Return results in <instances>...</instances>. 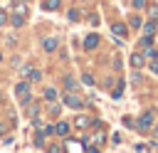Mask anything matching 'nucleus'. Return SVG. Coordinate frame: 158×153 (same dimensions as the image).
Wrapping results in <instances>:
<instances>
[{
	"mask_svg": "<svg viewBox=\"0 0 158 153\" xmlns=\"http://www.w3.org/2000/svg\"><path fill=\"white\" fill-rule=\"evenodd\" d=\"M27 20V2H17L12 7V15H10V25L12 27H22Z\"/></svg>",
	"mask_w": 158,
	"mask_h": 153,
	"instance_id": "1",
	"label": "nucleus"
},
{
	"mask_svg": "<svg viewBox=\"0 0 158 153\" xmlns=\"http://www.w3.org/2000/svg\"><path fill=\"white\" fill-rule=\"evenodd\" d=\"M15 96H17V101L22 104V106H27L30 101H32V91H30V81H17L15 84Z\"/></svg>",
	"mask_w": 158,
	"mask_h": 153,
	"instance_id": "2",
	"label": "nucleus"
},
{
	"mask_svg": "<svg viewBox=\"0 0 158 153\" xmlns=\"http://www.w3.org/2000/svg\"><path fill=\"white\" fill-rule=\"evenodd\" d=\"M62 101H64V106H69V109H74V111H81L84 109V99L79 96V94H74V91H64L62 94Z\"/></svg>",
	"mask_w": 158,
	"mask_h": 153,
	"instance_id": "3",
	"label": "nucleus"
},
{
	"mask_svg": "<svg viewBox=\"0 0 158 153\" xmlns=\"http://www.w3.org/2000/svg\"><path fill=\"white\" fill-rule=\"evenodd\" d=\"M153 128V111H146L138 118V131H151Z\"/></svg>",
	"mask_w": 158,
	"mask_h": 153,
	"instance_id": "4",
	"label": "nucleus"
},
{
	"mask_svg": "<svg viewBox=\"0 0 158 153\" xmlns=\"http://www.w3.org/2000/svg\"><path fill=\"white\" fill-rule=\"evenodd\" d=\"M111 32H114L116 37H121V39H126V35H128V27H126L123 22H114V25H111Z\"/></svg>",
	"mask_w": 158,
	"mask_h": 153,
	"instance_id": "5",
	"label": "nucleus"
},
{
	"mask_svg": "<svg viewBox=\"0 0 158 153\" xmlns=\"http://www.w3.org/2000/svg\"><path fill=\"white\" fill-rule=\"evenodd\" d=\"M57 47H59V39H57V37H44V39H42V49H44V52H54Z\"/></svg>",
	"mask_w": 158,
	"mask_h": 153,
	"instance_id": "6",
	"label": "nucleus"
},
{
	"mask_svg": "<svg viewBox=\"0 0 158 153\" xmlns=\"http://www.w3.org/2000/svg\"><path fill=\"white\" fill-rule=\"evenodd\" d=\"M143 64H146V54H143V52H133V54H131V67H133V69H141Z\"/></svg>",
	"mask_w": 158,
	"mask_h": 153,
	"instance_id": "7",
	"label": "nucleus"
},
{
	"mask_svg": "<svg viewBox=\"0 0 158 153\" xmlns=\"http://www.w3.org/2000/svg\"><path fill=\"white\" fill-rule=\"evenodd\" d=\"M99 42H101V39H99V35H94V32H91V35H86V39H84V47H86V49H96V47H99Z\"/></svg>",
	"mask_w": 158,
	"mask_h": 153,
	"instance_id": "8",
	"label": "nucleus"
},
{
	"mask_svg": "<svg viewBox=\"0 0 158 153\" xmlns=\"http://www.w3.org/2000/svg\"><path fill=\"white\" fill-rule=\"evenodd\" d=\"M74 126H77V128H89V126H94V118H89V116H77V118H74Z\"/></svg>",
	"mask_w": 158,
	"mask_h": 153,
	"instance_id": "9",
	"label": "nucleus"
},
{
	"mask_svg": "<svg viewBox=\"0 0 158 153\" xmlns=\"http://www.w3.org/2000/svg\"><path fill=\"white\" fill-rule=\"evenodd\" d=\"M54 133H57V136H62V138H67V136H69V123H67V121L54 123Z\"/></svg>",
	"mask_w": 158,
	"mask_h": 153,
	"instance_id": "10",
	"label": "nucleus"
},
{
	"mask_svg": "<svg viewBox=\"0 0 158 153\" xmlns=\"http://www.w3.org/2000/svg\"><path fill=\"white\" fill-rule=\"evenodd\" d=\"M37 114H40V104H32V101H30V104H27V116L32 118V123H40V121H37Z\"/></svg>",
	"mask_w": 158,
	"mask_h": 153,
	"instance_id": "11",
	"label": "nucleus"
},
{
	"mask_svg": "<svg viewBox=\"0 0 158 153\" xmlns=\"http://www.w3.org/2000/svg\"><path fill=\"white\" fill-rule=\"evenodd\" d=\"M126 22H128V25H131L133 30H141V27H143V17H141V15H131V17L126 20Z\"/></svg>",
	"mask_w": 158,
	"mask_h": 153,
	"instance_id": "12",
	"label": "nucleus"
},
{
	"mask_svg": "<svg viewBox=\"0 0 158 153\" xmlns=\"http://www.w3.org/2000/svg\"><path fill=\"white\" fill-rule=\"evenodd\" d=\"M141 30H143L146 35H156V32H158V22H156V20H151V22H143V27H141Z\"/></svg>",
	"mask_w": 158,
	"mask_h": 153,
	"instance_id": "13",
	"label": "nucleus"
},
{
	"mask_svg": "<svg viewBox=\"0 0 158 153\" xmlns=\"http://www.w3.org/2000/svg\"><path fill=\"white\" fill-rule=\"evenodd\" d=\"M59 5H62V0H44V2H42V7H44L47 12H54V10H59Z\"/></svg>",
	"mask_w": 158,
	"mask_h": 153,
	"instance_id": "14",
	"label": "nucleus"
},
{
	"mask_svg": "<svg viewBox=\"0 0 158 153\" xmlns=\"http://www.w3.org/2000/svg\"><path fill=\"white\" fill-rule=\"evenodd\" d=\"M62 84H64V91H74V89H77V79H74V76H64Z\"/></svg>",
	"mask_w": 158,
	"mask_h": 153,
	"instance_id": "15",
	"label": "nucleus"
},
{
	"mask_svg": "<svg viewBox=\"0 0 158 153\" xmlns=\"http://www.w3.org/2000/svg\"><path fill=\"white\" fill-rule=\"evenodd\" d=\"M141 52H143L148 59H158V49H153V44H151V47H143Z\"/></svg>",
	"mask_w": 158,
	"mask_h": 153,
	"instance_id": "16",
	"label": "nucleus"
},
{
	"mask_svg": "<svg viewBox=\"0 0 158 153\" xmlns=\"http://www.w3.org/2000/svg\"><path fill=\"white\" fill-rule=\"evenodd\" d=\"M30 81H42V72L40 69H30V76H27Z\"/></svg>",
	"mask_w": 158,
	"mask_h": 153,
	"instance_id": "17",
	"label": "nucleus"
},
{
	"mask_svg": "<svg viewBox=\"0 0 158 153\" xmlns=\"http://www.w3.org/2000/svg\"><path fill=\"white\" fill-rule=\"evenodd\" d=\"M138 42H141V49H143V47H151V44H153V35H146V37H141Z\"/></svg>",
	"mask_w": 158,
	"mask_h": 153,
	"instance_id": "18",
	"label": "nucleus"
},
{
	"mask_svg": "<svg viewBox=\"0 0 158 153\" xmlns=\"http://www.w3.org/2000/svg\"><path fill=\"white\" fill-rule=\"evenodd\" d=\"M35 146H37V148H42V146H44V133H42V131H37V133H35Z\"/></svg>",
	"mask_w": 158,
	"mask_h": 153,
	"instance_id": "19",
	"label": "nucleus"
},
{
	"mask_svg": "<svg viewBox=\"0 0 158 153\" xmlns=\"http://www.w3.org/2000/svg\"><path fill=\"white\" fill-rule=\"evenodd\" d=\"M86 22H89L91 27H96V25H99V15H96V12H89V17H86Z\"/></svg>",
	"mask_w": 158,
	"mask_h": 153,
	"instance_id": "20",
	"label": "nucleus"
},
{
	"mask_svg": "<svg viewBox=\"0 0 158 153\" xmlns=\"http://www.w3.org/2000/svg\"><path fill=\"white\" fill-rule=\"evenodd\" d=\"M128 5L133 10H141V7H146V0H128Z\"/></svg>",
	"mask_w": 158,
	"mask_h": 153,
	"instance_id": "21",
	"label": "nucleus"
},
{
	"mask_svg": "<svg viewBox=\"0 0 158 153\" xmlns=\"http://www.w3.org/2000/svg\"><path fill=\"white\" fill-rule=\"evenodd\" d=\"M5 25H10V15L5 10H0V27H5Z\"/></svg>",
	"mask_w": 158,
	"mask_h": 153,
	"instance_id": "22",
	"label": "nucleus"
},
{
	"mask_svg": "<svg viewBox=\"0 0 158 153\" xmlns=\"http://www.w3.org/2000/svg\"><path fill=\"white\" fill-rule=\"evenodd\" d=\"M121 94H123V84L118 81V86H116V89H111V96H114V99H118Z\"/></svg>",
	"mask_w": 158,
	"mask_h": 153,
	"instance_id": "23",
	"label": "nucleus"
},
{
	"mask_svg": "<svg viewBox=\"0 0 158 153\" xmlns=\"http://www.w3.org/2000/svg\"><path fill=\"white\" fill-rule=\"evenodd\" d=\"M44 99H47V101H54V99H57V91H54V89H44Z\"/></svg>",
	"mask_w": 158,
	"mask_h": 153,
	"instance_id": "24",
	"label": "nucleus"
},
{
	"mask_svg": "<svg viewBox=\"0 0 158 153\" xmlns=\"http://www.w3.org/2000/svg\"><path fill=\"white\" fill-rule=\"evenodd\" d=\"M104 138H106V133H104V131H99V133L94 136V143H96V146H101V143H104Z\"/></svg>",
	"mask_w": 158,
	"mask_h": 153,
	"instance_id": "25",
	"label": "nucleus"
},
{
	"mask_svg": "<svg viewBox=\"0 0 158 153\" xmlns=\"http://www.w3.org/2000/svg\"><path fill=\"white\" fill-rule=\"evenodd\" d=\"M30 69H32L30 64H22V67H20V74H22V76H30Z\"/></svg>",
	"mask_w": 158,
	"mask_h": 153,
	"instance_id": "26",
	"label": "nucleus"
},
{
	"mask_svg": "<svg viewBox=\"0 0 158 153\" xmlns=\"http://www.w3.org/2000/svg\"><path fill=\"white\" fill-rule=\"evenodd\" d=\"M81 81H84L86 86H91V84H94V76H91V74H84V76H81Z\"/></svg>",
	"mask_w": 158,
	"mask_h": 153,
	"instance_id": "27",
	"label": "nucleus"
},
{
	"mask_svg": "<svg viewBox=\"0 0 158 153\" xmlns=\"http://www.w3.org/2000/svg\"><path fill=\"white\" fill-rule=\"evenodd\" d=\"M59 111H62V106H59V104H52V106H49V114H52V116H57Z\"/></svg>",
	"mask_w": 158,
	"mask_h": 153,
	"instance_id": "28",
	"label": "nucleus"
},
{
	"mask_svg": "<svg viewBox=\"0 0 158 153\" xmlns=\"http://www.w3.org/2000/svg\"><path fill=\"white\" fill-rule=\"evenodd\" d=\"M69 20H79V10H69Z\"/></svg>",
	"mask_w": 158,
	"mask_h": 153,
	"instance_id": "29",
	"label": "nucleus"
},
{
	"mask_svg": "<svg viewBox=\"0 0 158 153\" xmlns=\"http://www.w3.org/2000/svg\"><path fill=\"white\" fill-rule=\"evenodd\" d=\"M12 0H0V7H5V5H10Z\"/></svg>",
	"mask_w": 158,
	"mask_h": 153,
	"instance_id": "30",
	"label": "nucleus"
},
{
	"mask_svg": "<svg viewBox=\"0 0 158 153\" xmlns=\"http://www.w3.org/2000/svg\"><path fill=\"white\" fill-rule=\"evenodd\" d=\"M151 69H153V72H156V74H158V64H151Z\"/></svg>",
	"mask_w": 158,
	"mask_h": 153,
	"instance_id": "31",
	"label": "nucleus"
},
{
	"mask_svg": "<svg viewBox=\"0 0 158 153\" xmlns=\"http://www.w3.org/2000/svg\"><path fill=\"white\" fill-rule=\"evenodd\" d=\"M153 133H156V136H158V126H153Z\"/></svg>",
	"mask_w": 158,
	"mask_h": 153,
	"instance_id": "32",
	"label": "nucleus"
},
{
	"mask_svg": "<svg viewBox=\"0 0 158 153\" xmlns=\"http://www.w3.org/2000/svg\"><path fill=\"white\" fill-rule=\"evenodd\" d=\"M0 133H5V126H2V123H0Z\"/></svg>",
	"mask_w": 158,
	"mask_h": 153,
	"instance_id": "33",
	"label": "nucleus"
},
{
	"mask_svg": "<svg viewBox=\"0 0 158 153\" xmlns=\"http://www.w3.org/2000/svg\"><path fill=\"white\" fill-rule=\"evenodd\" d=\"M0 62H2V52H0Z\"/></svg>",
	"mask_w": 158,
	"mask_h": 153,
	"instance_id": "34",
	"label": "nucleus"
},
{
	"mask_svg": "<svg viewBox=\"0 0 158 153\" xmlns=\"http://www.w3.org/2000/svg\"><path fill=\"white\" fill-rule=\"evenodd\" d=\"M20 2H30V0H20Z\"/></svg>",
	"mask_w": 158,
	"mask_h": 153,
	"instance_id": "35",
	"label": "nucleus"
},
{
	"mask_svg": "<svg viewBox=\"0 0 158 153\" xmlns=\"http://www.w3.org/2000/svg\"><path fill=\"white\" fill-rule=\"evenodd\" d=\"M156 22H158V17H156Z\"/></svg>",
	"mask_w": 158,
	"mask_h": 153,
	"instance_id": "36",
	"label": "nucleus"
},
{
	"mask_svg": "<svg viewBox=\"0 0 158 153\" xmlns=\"http://www.w3.org/2000/svg\"><path fill=\"white\" fill-rule=\"evenodd\" d=\"M156 49H158V47H156Z\"/></svg>",
	"mask_w": 158,
	"mask_h": 153,
	"instance_id": "37",
	"label": "nucleus"
}]
</instances>
